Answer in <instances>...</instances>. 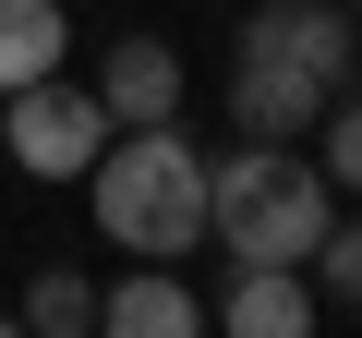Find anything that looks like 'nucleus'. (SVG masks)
<instances>
[{
  "instance_id": "obj_11",
  "label": "nucleus",
  "mask_w": 362,
  "mask_h": 338,
  "mask_svg": "<svg viewBox=\"0 0 362 338\" xmlns=\"http://www.w3.org/2000/svg\"><path fill=\"white\" fill-rule=\"evenodd\" d=\"M314 133H326V145H314V169H326L338 194H362V97H338V109H326Z\"/></svg>"
},
{
  "instance_id": "obj_7",
  "label": "nucleus",
  "mask_w": 362,
  "mask_h": 338,
  "mask_svg": "<svg viewBox=\"0 0 362 338\" xmlns=\"http://www.w3.org/2000/svg\"><path fill=\"white\" fill-rule=\"evenodd\" d=\"M97 338H206V302L181 290L169 266H133L97 290Z\"/></svg>"
},
{
  "instance_id": "obj_5",
  "label": "nucleus",
  "mask_w": 362,
  "mask_h": 338,
  "mask_svg": "<svg viewBox=\"0 0 362 338\" xmlns=\"http://www.w3.org/2000/svg\"><path fill=\"white\" fill-rule=\"evenodd\" d=\"M97 109H109L121 133L181 121V49H169V37H109V61H97Z\"/></svg>"
},
{
  "instance_id": "obj_3",
  "label": "nucleus",
  "mask_w": 362,
  "mask_h": 338,
  "mask_svg": "<svg viewBox=\"0 0 362 338\" xmlns=\"http://www.w3.org/2000/svg\"><path fill=\"white\" fill-rule=\"evenodd\" d=\"M109 133H121V121L97 109V85H61V73L25 85V97H0V145H13L25 182H85Z\"/></svg>"
},
{
  "instance_id": "obj_13",
  "label": "nucleus",
  "mask_w": 362,
  "mask_h": 338,
  "mask_svg": "<svg viewBox=\"0 0 362 338\" xmlns=\"http://www.w3.org/2000/svg\"><path fill=\"white\" fill-rule=\"evenodd\" d=\"M0 338H25V314H0Z\"/></svg>"
},
{
  "instance_id": "obj_12",
  "label": "nucleus",
  "mask_w": 362,
  "mask_h": 338,
  "mask_svg": "<svg viewBox=\"0 0 362 338\" xmlns=\"http://www.w3.org/2000/svg\"><path fill=\"white\" fill-rule=\"evenodd\" d=\"M314 290H326V302H362V218H326V242H314Z\"/></svg>"
},
{
  "instance_id": "obj_10",
  "label": "nucleus",
  "mask_w": 362,
  "mask_h": 338,
  "mask_svg": "<svg viewBox=\"0 0 362 338\" xmlns=\"http://www.w3.org/2000/svg\"><path fill=\"white\" fill-rule=\"evenodd\" d=\"M25 338H97V278L85 266H37L25 278Z\"/></svg>"
},
{
  "instance_id": "obj_6",
  "label": "nucleus",
  "mask_w": 362,
  "mask_h": 338,
  "mask_svg": "<svg viewBox=\"0 0 362 338\" xmlns=\"http://www.w3.org/2000/svg\"><path fill=\"white\" fill-rule=\"evenodd\" d=\"M314 266H230L218 290V338H314Z\"/></svg>"
},
{
  "instance_id": "obj_9",
  "label": "nucleus",
  "mask_w": 362,
  "mask_h": 338,
  "mask_svg": "<svg viewBox=\"0 0 362 338\" xmlns=\"http://www.w3.org/2000/svg\"><path fill=\"white\" fill-rule=\"evenodd\" d=\"M73 61V13L61 0H0V97H25Z\"/></svg>"
},
{
  "instance_id": "obj_2",
  "label": "nucleus",
  "mask_w": 362,
  "mask_h": 338,
  "mask_svg": "<svg viewBox=\"0 0 362 338\" xmlns=\"http://www.w3.org/2000/svg\"><path fill=\"white\" fill-rule=\"evenodd\" d=\"M326 218H338V182L302 145H242V157L206 169V230H218L230 266H314Z\"/></svg>"
},
{
  "instance_id": "obj_8",
  "label": "nucleus",
  "mask_w": 362,
  "mask_h": 338,
  "mask_svg": "<svg viewBox=\"0 0 362 338\" xmlns=\"http://www.w3.org/2000/svg\"><path fill=\"white\" fill-rule=\"evenodd\" d=\"M326 109H338L326 85H302V73H254V61H230V121H242L254 145H302V133H314Z\"/></svg>"
},
{
  "instance_id": "obj_4",
  "label": "nucleus",
  "mask_w": 362,
  "mask_h": 338,
  "mask_svg": "<svg viewBox=\"0 0 362 338\" xmlns=\"http://www.w3.org/2000/svg\"><path fill=\"white\" fill-rule=\"evenodd\" d=\"M230 61H254V73H302V85H350V13L338 0H254L242 13V37H230Z\"/></svg>"
},
{
  "instance_id": "obj_1",
  "label": "nucleus",
  "mask_w": 362,
  "mask_h": 338,
  "mask_svg": "<svg viewBox=\"0 0 362 338\" xmlns=\"http://www.w3.org/2000/svg\"><path fill=\"white\" fill-rule=\"evenodd\" d=\"M85 218L133 254V266H169L206 242V157L181 121H145V133H109L97 169H85Z\"/></svg>"
}]
</instances>
